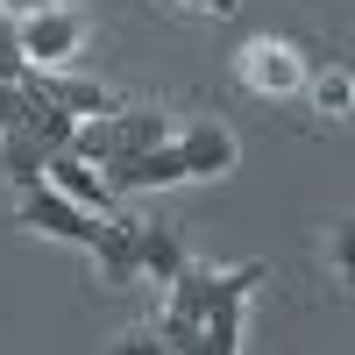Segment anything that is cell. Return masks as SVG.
I'll return each instance as SVG.
<instances>
[{"label": "cell", "instance_id": "6da1fadb", "mask_svg": "<svg viewBox=\"0 0 355 355\" xmlns=\"http://www.w3.org/2000/svg\"><path fill=\"white\" fill-rule=\"evenodd\" d=\"M150 142H171V121H164V114H128V107H114V114H100V121H78V128H71L64 157H78V164L100 171L107 157L150 150Z\"/></svg>", "mask_w": 355, "mask_h": 355}, {"label": "cell", "instance_id": "7a4b0ae2", "mask_svg": "<svg viewBox=\"0 0 355 355\" xmlns=\"http://www.w3.org/2000/svg\"><path fill=\"white\" fill-rule=\"evenodd\" d=\"M15 43H21L28 64H64V57L85 43V15H71V8H43V15L15 21Z\"/></svg>", "mask_w": 355, "mask_h": 355}, {"label": "cell", "instance_id": "3957f363", "mask_svg": "<svg viewBox=\"0 0 355 355\" xmlns=\"http://www.w3.org/2000/svg\"><path fill=\"white\" fill-rule=\"evenodd\" d=\"M100 178L114 192H150V185H185V157L178 142H150V150H128V157H107Z\"/></svg>", "mask_w": 355, "mask_h": 355}, {"label": "cell", "instance_id": "277c9868", "mask_svg": "<svg viewBox=\"0 0 355 355\" xmlns=\"http://www.w3.org/2000/svg\"><path fill=\"white\" fill-rule=\"evenodd\" d=\"M43 185H50V192H64L71 206H85V214H100V220H114V214H121V192H114L93 164H78V157H64V150L43 164Z\"/></svg>", "mask_w": 355, "mask_h": 355}, {"label": "cell", "instance_id": "5b68a950", "mask_svg": "<svg viewBox=\"0 0 355 355\" xmlns=\"http://www.w3.org/2000/svg\"><path fill=\"white\" fill-rule=\"evenodd\" d=\"M178 142V157H185V178H220V171H234V135L227 128H185V135H171Z\"/></svg>", "mask_w": 355, "mask_h": 355}, {"label": "cell", "instance_id": "8992f818", "mask_svg": "<svg viewBox=\"0 0 355 355\" xmlns=\"http://www.w3.org/2000/svg\"><path fill=\"white\" fill-rule=\"evenodd\" d=\"M128 234H135V270H150L157 284H171L178 270H185V242H178L171 227H150V220H128Z\"/></svg>", "mask_w": 355, "mask_h": 355}, {"label": "cell", "instance_id": "52a82bcc", "mask_svg": "<svg viewBox=\"0 0 355 355\" xmlns=\"http://www.w3.org/2000/svg\"><path fill=\"white\" fill-rule=\"evenodd\" d=\"M242 78L256 93H291L299 85V57H291V43H249L242 50Z\"/></svg>", "mask_w": 355, "mask_h": 355}, {"label": "cell", "instance_id": "ba28073f", "mask_svg": "<svg viewBox=\"0 0 355 355\" xmlns=\"http://www.w3.org/2000/svg\"><path fill=\"white\" fill-rule=\"evenodd\" d=\"M43 150H36V135H28V128H8V135H0V171H8L15 178V192H36L43 185Z\"/></svg>", "mask_w": 355, "mask_h": 355}, {"label": "cell", "instance_id": "9c48e42d", "mask_svg": "<svg viewBox=\"0 0 355 355\" xmlns=\"http://www.w3.org/2000/svg\"><path fill=\"white\" fill-rule=\"evenodd\" d=\"M242 306H249V299H220L214 313H206L192 355H242Z\"/></svg>", "mask_w": 355, "mask_h": 355}, {"label": "cell", "instance_id": "30bf717a", "mask_svg": "<svg viewBox=\"0 0 355 355\" xmlns=\"http://www.w3.org/2000/svg\"><path fill=\"white\" fill-rule=\"evenodd\" d=\"M28 100H36V107H28V135H36V150H43V157H57V150L71 142L78 114H64L57 100H43V93H28Z\"/></svg>", "mask_w": 355, "mask_h": 355}, {"label": "cell", "instance_id": "8fae6325", "mask_svg": "<svg viewBox=\"0 0 355 355\" xmlns=\"http://www.w3.org/2000/svg\"><path fill=\"white\" fill-rule=\"evenodd\" d=\"M28 107H36V100H28V85H8V78H0V135H8V128H28Z\"/></svg>", "mask_w": 355, "mask_h": 355}, {"label": "cell", "instance_id": "7c38bea8", "mask_svg": "<svg viewBox=\"0 0 355 355\" xmlns=\"http://www.w3.org/2000/svg\"><path fill=\"white\" fill-rule=\"evenodd\" d=\"M320 107H327V114L348 107V71H327V78H320Z\"/></svg>", "mask_w": 355, "mask_h": 355}, {"label": "cell", "instance_id": "4fadbf2b", "mask_svg": "<svg viewBox=\"0 0 355 355\" xmlns=\"http://www.w3.org/2000/svg\"><path fill=\"white\" fill-rule=\"evenodd\" d=\"M114 355H171V348H164L150 327H142V334H121V341H114Z\"/></svg>", "mask_w": 355, "mask_h": 355}, {"label": "cell", "instance_id": "5bb4252c", "mask_svg": "<svg viewBox=\"0 0 355 355\" xmlns=\"http://www.w3.org/2000/svg\"><path fill=\"white\" fill-rule=\"evenodd\" d=\"M185 8H199V15H234V0H185Z\"/></svg>", "mask_w": 355, "mask_h": 355}]
</instances>
